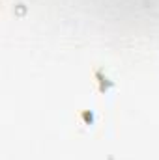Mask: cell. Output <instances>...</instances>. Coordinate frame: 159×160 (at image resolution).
<instances>
[{"mask_svg":"<svg viewBox=\"0 0 159 160\" xmlns=\"http://www.w3.org/2000/svg\"><path fill=\"white\" fill-rule=\"evenodd\" d=\"M94 78H96V84H97V91L99 93H107L109 89L114 88V82L109 80V77L101 71V69H96L94 71Z\"/></svg>","mask_w":159,"mask_h":160,"instance_id":"obj_1","label":"cell"}]
</instances>
